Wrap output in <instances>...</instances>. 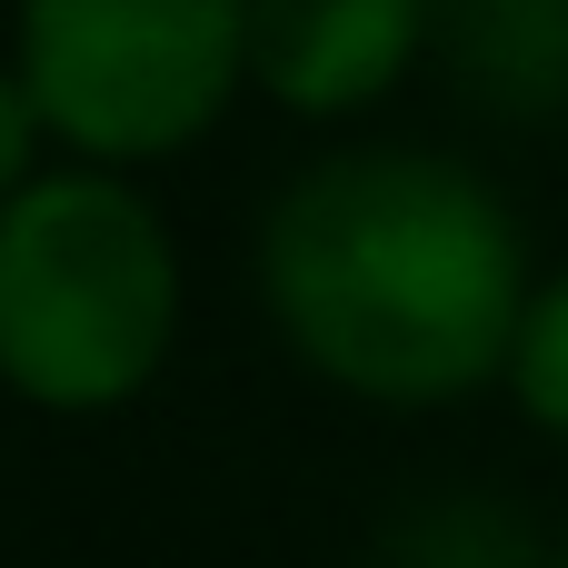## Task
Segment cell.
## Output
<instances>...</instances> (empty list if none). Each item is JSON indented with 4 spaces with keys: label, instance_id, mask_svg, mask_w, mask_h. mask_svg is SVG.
Returning <instances> with one entry per match:
<instances>
[{
    "label": "cell",
    "instance_id": "cell-6",
    "mask_svg": "<svg viewBox=\"0 0 568 568\" xmlns=\"http://www.w3.org/2000/svg\"><path fill=\"white\" fill-rule=\"evenodd\" d=\"M509 399L568 439V260L529 290V320H519V349H509Z\"/></svg>",
    "mask_w": 568,
    "mask_h": 568
},
{
    "label": "cell",
    "instance_id": "cell-7",
    "mask_svg": "<svg viewBox=\"0 0 568 568\" xmlns=\"http://www.w3.org/2000/svg\"><path fill=\"white\" fill-rule=\"evenodd\" d=\"M40 140H50V120H40V100H30L20 60H0V210L40 180Z\"/></svg>",
    "mask_w": 568,
    "mask_h": 568
},
{
    "label": "cell",
    "instance_id": "cell-8",
    "mask_svg": "<svg viewBox=\"0 0 568 568\" xmlns=\"http://www.w3.org/2000/svg\"><path fill=\"white\" fill-rule=\"evenodd\" d=\"M559 568H568V539H559Z\"/></svg>",
    "mask_w": 568,
    "mask_h": 568
},
{
    "label": "cell",
    "instance_id": "cell-1",
    "mask_svg": "<svg viewBox=\"0 0 568 568\" xmlns=\"http://www.w3.org/2000/svg\"><path fill=\"white\" fill-rule=\"evenodd\" d=\"M529 290L509 200L449 150H329L260 220L270 329L379 409H449L509 379Z\"/></svg>",
    "mask_w": 568,
    "mask_h": 568
},
{
    "label": "cell",
    "instance_id": "cell-3",
    "mask_svg": "<svg viewBox=\"0 0 568 568\" xmlns=\"http://www.w3.org/2000/svg\"><path fill=\"white\" fill-rule=\"evenodd\" d=\"M20 80L70 160L190 150L250 80V0H20Z\"/></svg>",
    "mask_w": 568,
    "mask_h": 568
},
{
    "label": "cell",
    "instance_id": "cell-4",
    "mask_svg": "<svg viewBox=\"0 0 568 568\" xmlns=\"http://www.w3.org/2000/svg\"><path fill=\"white\" fill-rule=\"evenodd\" d=\"M429 60V0H250V90L349 120Z\"/></svg>",
    "mask_w": 568,
    "mask_h": 568
},
{
    "label": "cell",
    "instance_id": "cell-5",
    "mask_svg": "<svg viewBox=\"0 0 568 568\" xmlns=\"http://www.w3.org/2000/svg\"><path fill=\"white\" fill-rule=\"evenodd\" d=\"M429 60L499 120H559L568 0H429Z\"/></svg>",
    "mask_w": 568,
    "mask_h": 568
},
{
    "label": "cell",
    "instance_id": "cell-2",
    "mask_svg": "<svg viewBox=\"0 0 568 568\" xmlns=\"http://www.w3.org/2000/svg\"><path fill=\"white\" fill-rule=\"evenodd\" d=\"M180 339V250L130 170L70 160L0 210V389L60 419L120 409Z\"/></svg>",
    "mask_w": 568,
    "mask_h": 568
}]
</instances>
